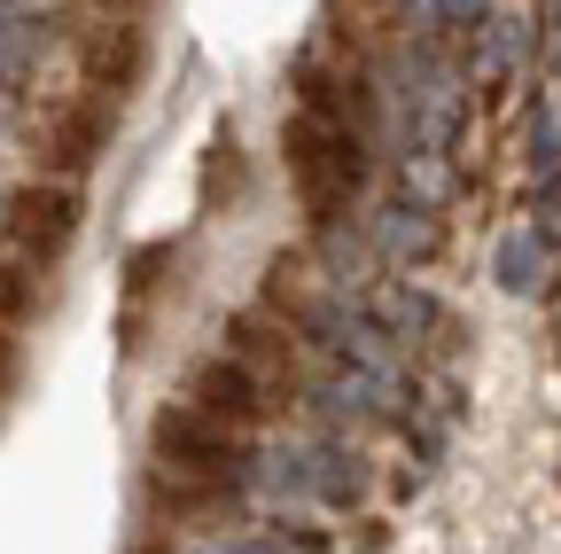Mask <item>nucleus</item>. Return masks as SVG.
Segmentation results:
<instances>
[{"label": "nucleus", "mask_w": 561, "mask_h": 554, "mask_svg": "<svg viewBox=\"0 0 561 554\" xmlns=\"http://www.w3.org/2000/svg\"><path fill=\"white\" fill-rule=\"evenodd\" d=\"M157 461H164V476H195V484H210L219 500H234L242 484L257 476L250 453H242V438H234L227 422H210V414H195L187 398L157 414Z\"/></svg>", "instance_id": "f257e3e1"}, {"label": "nucleus", "mask_w": 561, "mask_h": 554, "mask_svg": "<svg viewBox=\"0 0 561 554\" xmlns=\"http://www.w3.org/2000/svg\"><path fill=\"white\" fill-rule=\"evenodd\" d=\"M187 406H195V414H210V422H227V430H250L257 414L273 406V391H265V375H257V368H242L234 352H210V360L187 375Z\"/></svg>", "instance_id": "f03ea898"}, {"label": "nucleus", "mask_w": 561, "mask_h": 554, "mask_svg": "<svg viewBox=\"0 0 561 554\" xmlns=\"http://www.w3.org/2000/svg\"><path fill=\"white\" fill-rule=\"evenodd\" d=\"M9 235H16V250L24 258H39V265H55L62 258V242L79 235V203H70L62 188H32V195H16V212H9Z\"/></svg>", "instance_id": "7ed1b4c3"}, {"label": "nucleus", "mask_w": 561, "mask_h": 554, "mask_svg": "<svg viewBox=\"0 0 561 554\" xmlns=\"http://www.w3.org/2000/svg\"><path fill=\"white\" fill-rule=\"evenodd\" d=\"M500 265H507V282H515V290H530V282H538V273H530V265H538V250H530V242H507V250H500Z\"/></svg>", "instance_id": "20e7f679"}]
</instances>
